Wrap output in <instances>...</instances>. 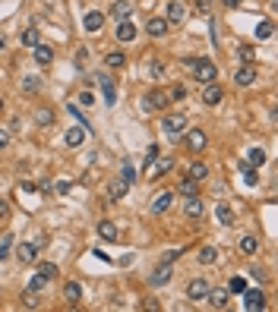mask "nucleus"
Here are the masks:
<instances>
[{"label": "nucleus", "instance_id": "f257e3e1", "mask_svg": "<svg viewBox=\"0 0 278 312\" xmlns=\"http://www.w3.org/2000/svg\"><path fill=\"white\" fill-rule=\"evenodd\" d=\"M193 79H199L202 86H209V82H215V76H218V69H215L212 60H193Z\"/></svg>", "mask_w": 278, "mask_h": 312}, {"label": "nucleus", "instance_id": "f03ea898", "mask_svg": "<svg viewBox=\"0 0 278 312\" xmlns=\"http://www.w3.org/2000/svg\"><path fill=\"white\" fill-rule=\"evenodd\" d=\"M161 129H164L168 136H184L187 133V117L184 114H168L161 120Z\"/></svg>", "mask_w": 278, "mask_h": 312}, {"label": "nucleus", "instance_id": "7ed1b4c3", "mask_svg": "<svg viewBox=\"0 0 278 312\" xmlns=\"http://www.w3.org/2000/svg\"><path fill=\"white\" fill-rule=\"evenodd\" d=\"M205 299H209L212 309H228V303H231V290H228V287H209Z\"/></svg>", "mask_w": 278, "mask_h": 312}, {"label": "nucleus", "instance_id": "20e7f679", "mask_svg": "<svg viewBox=\"0 0 278 312\" xmlns=\"http://www.w3.org/2000/svg\"><path fill=\"white\" fill-rule=\"evenodd\" d=\"M184 19H187V7L180 4V0H171V4H168V16H164V22H168V26H180Z\"/></svg>", "mask_w": 278, "mask_h": 312}, {"label": "nucleus", "instance_id": "39448f33", "mask_svg": "<svg viewBox=\"0 0 278 312\" xmlns=\"http://www.w3.org/2000/svg\"><path fill=\"white\" fill-rule=\"evenodd\" d=\"M205 293H209V284H205V278H193V281L187 284V299H193V303L205 299Z\"/></svg>", "mask_w": 278, "mask_h": 312}, {"label": "nucleus", "instance_id": "423d86ee", "mask_svg": "<svg viewBox=\"0 0 278 312\" xmlns=\"http://www.w3.org/2000/svg\"><path fill=\"white\" fill-rule=\"evenodd\" d=\"M142 104H146V111H164V107L171 104V101H168V95H164V92L152 89V92L146 95V101H142Z\"/></svg>", "mask_w": 278, "mask_h": 312}, {"label": "nucleus", "instance_id": "0eeeda50", "mask_svg": "<svg viewBox=\"0 0 278 312\" xmlns=\"http://www.w3.org/2000/svg\"><path fill=\"white\" fill-rule=\"evenodd\" d=\"M205 133L202 129H187V148L193 151V154H199V151H205Z\"/></svg>", "mask_w": 278, "mask_h": 312}, {"label": "nucleus", "instance_id": "6e6552de", "mask_svg": "<svg viewBox=\"0 0 278 312\" xmlns=\"http://www.w3.org/2000/svg\"><path fill=\"white\" fill-rule=\"evenodd\" d=\"M171 167H174V161H171V158H155L152 164H146V174H149L152 180H158V177H164L168 171H171Z\"/></svg>", "mask_w": 278, "mask_h": 312}, {"label": "nucleus", "instance_id": "1a4fd4ad", "mask_svg": "<svg viewBox=\"0 0 278 312\" xmlns=\"http://www.w3.org/2000/svg\"><path fill=\"white\" fill-rule=\"evenodd\" d=\"M184 211H187V218H190V221H196V218H202V214H205V202L199 199V193H196V196H187Z\"/></svg>", "mask_w": 278, "mask_h": 312}, {"label": "nucleus", "instance_id": "9d476101", "mask_svg": "<svg viewBox=\"0 0 278 312\" xmlns=\"http://www.w3.org/2000/svg\"><path fill=\"white\" fill-rule=\"evenodd\" d=\"M234 82H237L240 89L253 86V82H256V66H253V63H244V66H240L237 73H234Z\"/></svg>", "mask_w": 278, "mask_h": 312}, {"label": "nucleus", "instance_id": "9b49d317", "mask_svg": "<svg viewBox=\"0 0 278 312\" xmlns=\"http://www.w3.org/2000/svg\"><path fill=\"white\" fill-rule=\"evenodd\" d=\"M171 278H174V268L168 265V262H161V268H155V271H152L149 284H152V287H164V284L171 281Z\"/></svg>", "mask_w": 278, "mask_h": 312}, {"label": "nucleus", "instance_id": "f8f14e48", "mask_svg": "<svg viewBox=\"0 0 278 312\" xmlns=\"http://www.w3.org/2000/svg\"><path fill=\"white\" fill-rule=\"evenodd\" d=\"M98 82H101V92H104V104L114 107L117 92H114V79H111V73H98Z\"/></svg>", "mask_w": 278, "mask_h": 312}, {"label": "nucleus", "instance_id": "ddd939ff", "mask_svg": "<svg viewBox=\"0 0 278 312\" xmlns=\"http://www.w3.org/2000/svg\"><path fill=\"white\" fill-rule=\"evenodd\" d=\"M221 98H225V92H221V86H215V82H209V86L202 89V104L215 107V104H221Z\"/></svg>", "mask_w": 278, "mask_h": 312}, {"label": "nucleus", "instance_id": "4468645a", "mask_svg": "<svg viewBox=\"0 0 278 312\" xmlns=\"http://www.w3.org/2000/svg\"><path fill=\"white\" fill-rule=\"evenodd\" d=\"M244 309H265V293L262 290H244Z\"/></svg>", "mask_w": 278, "mask_h": 312}, {"label": "nucleus", "instance_id": "2eb2a0df", "mask_svg": "<svg viewBox=\"0 0 278 312\" xmlns=\"http://www.w3.org/2000/svg\"><path fill=\"white\" fill-rule=\"evenodd\" d=\"M146 32L152 35V38H164V35H168V22H164L161 16H152V19L146 22Z\"/></svg>", "mask_w": 278, "mask_h": 312}, {"label": "nucleus", "instance_id": "dca6fc26", "mask_svg": "<svg viewBox=\"0 0 278 312\" xmlns=\"http://www.w3.org/2000/svg\"><path fill=\"white\" fill-rule=\"evenodd\" d=\"M35 63L38 66H47V63H54V47H47V44H35Z\"/></svg>", "mask_w": 278, "mask_h": 312}, {"label": "nucleus", "instance_id": "f3484780", "mask_svg": "<svg viewBox=\"0 0 278 312\" xmlns=\"http://www.w3.org/2000/svg\"><path fill=\"white\" fill-rule=\"evenodd\" d=\"M171 202H174V193H158L152 199V214H164L171 208Z\"/></svg>", "mask_w": 278, "mask_h": 312}, {"label": "nucleus", "instance_id": "a211bd4d", "mask_svg": "<svg viewBox=\"0 0 278 312\" xmlns=\"http://www.w3.org/2000/svg\"><path fill=\"white\" fill-rule=\"evenodd\" d=\"M133 38H136V26H133L130 16H127V19L117 22V41H133Z\"/></svg>", "mask_w": 278, "mask_h": 312}, {"label": "nucleus", "instance_id": "6ab92c4d", "mask_svg": "<svg viewBox=\"0 0 278 312\" xmlns=\"http://www.w3.org/2000/svg\"><path fill=\"white\" fill-rule=\"evenodd\" d=\"M127 189H130V186L117 177V180H111V183H107V199H111V202H120V199L127 196Z\"/></svg>", "mask_w": 278, "mask_h": 312}, {"label": "nucleus", "instance_id": "aec40b11", "mask_svg": "<svg viewBox=\"0 0 278 312\" xmlns=\"http://www.w3.org/2000/svg\"><path fill=\"white\" fill-rule=\"evenodd\" d=\"M16 256H19V262H26V265H29V262H35V259H38V246H35V243H29V240H26V243H19Z\"/></svg>", "mask_w": 278, "mask_h": 312}, {"label": "nucleus", "instance_id": "412c9836", "mask_svg": "<svg viewBox=\"0 0 278 312\" xmlns=\"http://www.w3.org/2000/svg\"><path fill=\"white\" fill-rule=\"evenodd\" d=\"M86 126H73V129H67V145L70 148H79L82 145V142H86Z\"/></svg>", "mask_w": 278, "mask_h": 312}, {"label": "nucleus", "instance_id": "4be33fe9", "mask_svg": "<svg viewBox=\"0 0 278 312\" xmlns=\"http://www.w3.org/2000/svg\"><path fill=\"white\" fill-rule=\"evenodd\" d=\"M215 218H218V224L231 227V224H234V211H231V205H228V202H218V208H215Z\"/></svg>", "mask_w": 278, "mask_h": 312}, {"label": "nucleus", "instance_id": "5701e85b", "mask_svg": "<svg viewBox=\"0 0 278 312\" xmlns=\"http://www.w3.org/2000/svg\"><path fill=\"white\" fill-rule=\"evenodd\" d=\"M177 193H180V196H196V193H199V180L184 177V180L177 183Z\"/></svg>", "mask_w": 278, "mask_h": 312}, {"label": "nucleus", "instance_id": "b1692460", "mask_svg": "<svg viewBox=\"0 0 278 312\" xmlns=\"http://www.w3.org/2000/svg\"><path fill=\"white\" fill-rule=\"evenodd\" d=\"M86 32H101V26H104V13H98V10H92V13L86 16Z\"/></svg>", "mask_w": 278, "mask_h": 312}, {"label": "nucleus", "instance_id": "393cba45", "mask_svg": "<svg viewBox=\"0 0 278 312\" xmlns=\"http://www.w3.org/2000/svg\"><path fill=\"white\" fill-rule=\"evenodd\" d=\"M133 13V4L130 0H114V7H111V16L114 19H127Z\"/></svg>", "mask_w": 278, "mask_h": 312}, {"label": "nucleus", "instance_id": "a878e982", "mask_svg": "<svg viewBox=\"0 0 278 312\" xmlns=\"http://www.w3.org/2000/svg\"><path fill=\"white\" fill-rule=\"evenodd\" d=\"M64 299H67V303H79V299H82V287H79L76 281H70V284L64 287Z\"/></svg>", "mask_w": 278, "mask_h": 312}, {"label": "nucleus", "instance_id": "bb28decb", "mask_svg": "<svg viewBox=\"0 0 278 312\" xmlns=\"http://www.w3.org/2000/svg\"><path fill=\"white\" fill-rule=\"evenodd\" d=\"M98 237L107 240V243L117 240V224H114V221H101V224H98Z\"/></svg>", "mask_w": 278, "mask_h": 312}, {"label": "nucleus", "instance_id": "cd10ccee", "mask_svg": "<svg viewBox=\"0 0 278 312\" xmlns=\"http://www.w3.org/2000/svg\"><path fill=\"white\" fill-rule=\"evenodd\" d=\"M240 253H244V256H256L259 253V240L256 237H244V240H240Z\"/></svg>", "mask_w": 278, "mask_h": 312}, {"label": "nucleus", "instance_id": "c85d7f7f", "mask_svg": "<svg viewBox=\"0 0 278 312\" xmlns=\"http://www.w3.org/2000/svg\"><path fill=\"white\" fill-rule=\"evenodd\" d=\"M120 180H124L127 186H133V183H136V167H133L130 161H124V164H120Z\"/></svg>", "mask_w": 278, "mask_h": 312}, {"label": "nucleus", "instance_id": "c756f323", "mask_svg": "<svg viewBox=\"0 0 278 312\" xmlns=\"http://www.w3.org/2000/svg\"><path fill=\"white\" fill-rule=\"evenodd\" d=\"M240 174H244V183L247 186H256L259 183V174H256V167H253V164H240Z\"/></svg>", "mask_w": 278, "mask_h": 312}, {"label": "nucleus", "instance_id": "7c9ffc66", "mask_svg": "<svg viewBox=\"0 0 278 312\" xmlns=\"http://www.w3.org/2000/svg\"><path fill=\"white\" fill-rule=\"evenodd\" d=\"M164 95H168V101H184L187 98V86H184V82H177V86H171Z\"/></svg>", "mask_w": 278, "mask_h": 312}, {"label": "nucleus", "instance_id": "2f4dec72", "mask_svg": "<svg viewBox=\"0 0 278 312\" xmlns=\"http://www.w3.org/2000/svg\"><path fill=\"white\" fill-rule=\"evenodd\" d=\"M35 123H38V126H51V123H54V111L38 107V111H35Z\"/></svg>", "mask_w": 278, "mask_h": 312}, {"label": "nucleus", "instance_id": "473e14b6", "mask_svg": "<svg viewBox=\"0 0 278 312\" xmlns=\"http://www.w3.org/2000/svg\"><path fill=\"white\" fill-rule=\"evenodd\" d=\"M196 259L202 262V265H212V262L218 259V253H215V246H202L199 253H196Z\"/></svg>", "mask_w": 278, "mask_h": 312}, {"label": "nucleus", "instance_id": "72a5a7b5", "mask_svg": "<svg viewBox=\"0 0 278 312\" xmlns=\"http://www.w3.org/2000/svg\"><path fill=\"white\" fill-rule=\"evenodd\" d=\"M272 35H275V26H272V19H265V22H259V26H256V38H259V41L272 38Z\"/></svg>", "mask_w": 278, "mask_h": 312}, {"label": "nucleus", "instance_id": "f704fd0d", "mask_svg": "<svg viewBox=\"0 0 278 312\" xmlns=\"http://www.w3.org/2000/svg\"><path fill=\"white\" fill-rule=\"evenodd\" d=\"M187 177H193V180H205V177H209V167H205L202 161H193L190 164V174Z\"/></svg>", "mask_w": 278, "mask_h": 312}, {"label": "nucleus", "instance_id": "c9c22d12", "mask_svg": "<svg viewBox=\"0 0 278 312\" xmlns=\"http://www.w3.org/2000/svg\"><path fill=\"white\" fill-rule=\"evenodd\" d=\"M38 274H41L44 281H54L60 271H57V265H54V262H41V265H38Z\"/></svg>", "mask_w": 278, "mask_h": 312}, {"label": "nucleus", "instance_id": "e433bc0d", "mask_svg": "<svg viewBox=\"0 0 278 312\" xmlns=\"http://www.w3.org/2000/svg\"><path fill=\"white\" fill-rule=\"evenodd\" d=\"M237 57L244 60V63H256V47H250V44H240V47H237Z\"/></svg>", "mask_w": 278, "mask_h": 312}, {"label": "nucleus", "instance_id": "4c0bfd02", "mask_svg": "<svg viewBox=\"0 0 278 312\" xmlns=\"http://www.w3.org/2000/svg\"><path fill=\"white\" fill-rule=\"evenodd\" d=\"M10 249H13V233H4L0 237V262L10 259Z\"/></svg>", "mask_w": 278, "mask_h": 312}, {"label": "nucleus", "instance_id": "58836bf2", "mask_svg": "<svg viewBox=\"0 0 278 312\" xmlns=\"http://www.w3.org/2000/svg\"><path fill=\"white\" fill-rule=\"evenodd\" d=\"M38 41H41V35H38V29H35V26L22 32V44H26V47H35Z\"/></svg>", "mask_w": 278, "mask_h": 312}, {"label": "nucleus", "instance_id": "ea45409f", "mask_svg": "<svg viewBox=\"0 0 278 312\" xmlns=\"http://www.w3.org/2000/svg\"><path fill=\"white\" fill-rule=\"evenodd\" d=\"M104 63L111 66V69H117V66H124V63H127V57L120 54V51H111V54H104Z\"/></svg>", "mask_w": 278, "mask_h": 312}, {"label": "nucleus", "instance_id": "a19ab883", "mask_svg": "<svg viewBox=\"0 0 278 312\" xmlns=\"http://www.w3.org/2000/svg\"><path fill=\"white\" fill-rule=\"evenodd\" d=\"M22 306H26V309H35V306H38V290H22Z\"/></svg>", "mask_w": 278, "mask_h": 312}, {"label": "nucleus", "instance_id": "79ce46f5", "mask_svg": "<svg viewBox=\"0 0 278 312\" xmlns=\"http://www.w3.org/2000/svg\"><path fill=\"white\" fill-rule=\"evenodd\" d=\"M247 164H253V167H262V164H265V151H262V148H250V158H247Z\"/></svg>", "mask_w": 278, "mask_h": 312}, {"label": "nucleus", "instance_id": "37998d69", "mask_svg": "<svg viewBox=\"0 0 278 312\" xmlns=\"http://www.w3.org/2000/svg\"><path fill=\"white\" fill-rule=\"evenodd\" d=\"M22 89H26V92H38V89H41L38 76H22Z\"/></svg>", "mask_w": 278, "mask_h": 312}, {"label": "nucleus", "instance_id": "c03bdc74", "mask_svg": "<svg viewBox=\"0 0 278 312\" xmlns=\"http://www.w3.org/2000/svg\"><path fill=\"white\" fill-rule=\"evenodd\" d=\"M149 76L152 79H161L164 76V63H161V60H152V63H149Z\"/></svg>", "mask_w": 278, "mask_h": 312}, {"label": "nucleus", "instance_id": "a18cd8bd", "mask_svg": "<svg viewBox=\"0 0 278 312\" xmlns=\"http://www.w3.org/2000/svg\"><path fill=\"white\" fill-rule=\"evenodd\" d=\"M228 290H231V293H244V290H247V281H244V278H231Z\"/></svg>", "mask_w": 278, "mask_h": 312}, {"label": "nucleus", "instance_id": "49530a36", "mask_svg": "<svg viewBox=\"0 0 278 312\" xmlns=\"http://www.w3.org/2000/svg\"><path fill=\"white\" fill-rule=\"evenodd\" d=\"M158 154H161V145L155 142V145H149V151H146V164H152L155 158H158Z\"/></svg>", "mask_w": 278, "mask_h": 312}, {"label": "nucleus", "instance_id": "de8ad7c7", "mask_svg": "<svg viewBox=\"0 0 278 312\" xmlns=\"http://www.w3.org/2000/svg\"><path fill=\"white\" fill-rule=\"evenodd\" d=\"M44 284H47V281L41 278V274H32V281H29V290H41Z\"/></svg>", "mask_w": 278, "mask_h": 312}, {"label": "nucleus", "instance_id": "09e8293b", "mask_svg": "<svg viewBox=\"0 0 278 312\" xmlns=\"http://www.w3.org/2000/svg\"><path fill=\"white\" fill-rule=\"evenodd\" d=\"M79 104H82V107H92V104H95V95H92V92H79Z\"/></svg>", "mask_w": 278, "mask_h": 312}, {"label": "nucleus", "instance_id": "8fccbe9b", "mask_svg": "<svg viewBox=\"0 0 278 312\" xmlns=\"http://www.w3.org/2000/svg\"><path fill=\"white\" fill-rule=\"evenodd\" d=\"M180 256H184V249H171V253H164V262H168V265H174Z\"/></svg>", "mask_w": 278, "mask_h": 312}, {"label": "nucleus", "instance_id": "3c124183", "mask_svg": "<svg viewBox=\"0 0 278 312\" xmlns=\"http://www.w3.org/2000/svg\"><path fill=\"white\" fill-rule=\"evenodd\" d=\"M209 7H212V0H196V13H209Z\"/></svg>", "mask_w": 278, "mask_h": 312}, {"label": "nucleus", "instance_id": "603ef678", "mask_svg": "<svg viewBox=\"0 0 278 312\" xmlns=\"http://www.w3.org/2000/svg\"><path fill=\"white\" fill-rule=\"evenodd\" d=\"M57 193H60V196L70 193V183H67V180H60V183H57Z\"/></svg>", "mask_w": 278, "mask_h": 312}, {"label": "nucleus", "instance_id": "864d4df0", "mask_svg": "<svg viewBox=\"0 0 278 312\" xmlns=\"http://www.w3.org/2000/svg\"><path fill=\"white\" fill-rule=\"evenodd\" d=\"M7 214H10V202L0 199V218H7Z\"/></svg>", "mask_w": 278, "mask_h": 312}, {"label": "nucleus", "instance_id": "5fc2aeb1", "mask_svg": "<svg viewBox=\"0 0 278 312\" xmlns=\"http://www.w3.org/2000/svg\"><path fill=\"white\" fill-rule=\"evenodd\" d=\"M10 145V133H7V129H0V148H7Z\"/></svg>", "mask_w": 278, "mask_h": 312}, {"label": "nucleus", "instance_id": "6e6d98bb", "mask_svg": "<svg viewBox=\"0 0 278 312\" xmlns=\"http://www.w3.org/2000/svg\"><path fill=\"white\" fill-rule=\"evenodd\" d=\"M86 57H89V51H86V47H79V51H76V63H82Z\"/></svg>", "mask_w": 278, "mask_h": 312}, {"label": "nucleus", "instance_id": "4d7b16f0", "mask_svg": "<svg viewBox=\"0 0 278 312\" xmlns=\"http://www.w3.org/2000/svg\"><path fill=\"white\" fill-rule=\"evenodd\" d=\"M225 7H228V10H237V7H240V0H225Z\"/></svg>", "mask_w": 278, "mask_h": 312}, {"label": "nucleus", "instance_id": "13d9d810", "mask_svg": "<svg viewBox=\"0 0 278 312\" xmlns=\"http://www.w3.org/2000/svg\"><path fill=\"white\" fill-rule=\"evenodd\" d=\"M0 51H7V35L0 32Z\"/></svg>", "mask_w": 278, "mask_h": 312}, {"label": "nucleus", "instance_id": "bf43d9fd", "mask_svg": "<svg viewBox=\"0 0 278 312\" xmlns=\"http://www.w3.org/2000/svg\"><path fill=\"white\" fill-rule=\"evenodd\" d=\"M0 114H4V98H0Z\"/></svg>", "mask_w": 278, "mask_h": 312}]
</instances>
